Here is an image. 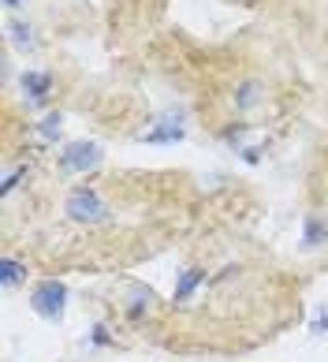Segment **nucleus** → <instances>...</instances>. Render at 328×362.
<instances>
[{
	"label": "nucleus",
	"mask_w": 328,
	"mask_h": 362,
	"mask_svg": "<svg viewBox=\"0 0 328 362\" xmlns=\"http://www.w3.org/2000/svg\"><path fill=\"white\" fill-rule=\"evenodd\" d=\"M64 213H67V217H71L75 224H105V221H108L105 198L93 191L90 183H78V187H71V191H67Z\"/></svg>",
	"instance_id": "obj_1"
},
{
	"label": "nucleus",
	"mask_w": 328,
	"mask_h": 362,
	"mask_svg": "<svg viewBox=\"0 0 328 362\" xmlns=\"http://www.w3.org/2000/svg\"><path fill=\"white\" fill-rule=\"evenodd\" d=\"M30 310L37 317L60 325L64 321V310H67V284L64 280H41V284L30 291Z\"/></svg>",
	"instance_id": "obj_2"
},
{
	"label": "nucleus",
	"mask_w": 328,
	"mask_h": 362,
	"mask_svg": "<svg viewBox=\"0 0 328 362\" xmlns=\"http://www.w3.org/2000/svg\"><path fill=\"white\" fill-rule=\"evenodd\" d=\"M105 165V150L98 142H86V139H78V142H67L64 150H60V168L64 172H71V176H86V172H98Z\"/></svg>",
	"instance_id": "obj_3"
},
{
	"label": "nucleus",
	"mask_w": 328,
	"mask_h": 362,
	"mask_svg": "<svg viewBox=\"0 0 328 362\" xmlns=\"http://www.w3.org/2000/svg\"><path fill=\"white\" fill-rule=\"evenodd\" d=\"M183 135H187V127H183V112H164L153 127H146L142 131V142H149V146H172V142H183Z\"/></svg>",
	"instance_id": "obj_4"
},
{
	"label": "nucleus",
	"mask_w": 328,
	"mask_h": 362,
	"mask_svg": "<svg viewBox=\"0 0 328 362\" xmlns=\"http://www.w3.org/2000/svg\"><path fill=\"white\" fill-rule=\"evenodd\" d=\"M19 86H23V98L30 101L34 109H45V105H49V98H52V71L30 68V71H23Z\"/></svg>",
	"instance_id": "obj_5"
},
{
	"label": "nucleus",
	"mask_w": 328,
	"mask_h": 362,
	"mask_svg": "<svg viewBox=\"0 0 328 362\" xmlns=\"http://www.w3.org/2000/svg\"><path fill=\"white\" fill-rule=\"evenodd\" d=\"M201 284H205V269H201V265H190V269H183L180 280H175V288H172V306H187Z\"/></svg>",
	"instance_id": "obj_6"
},
{
	"label": "nucleus",
	"mask_w": 328,
	"mask_h": 362,
	"mask_svg": "<svg viewBox=\"0 0 328 362\" xmlns=\"http://www.w3.org/2000/svg\"><path fill=\"white\" fill-rule=\"evenodd\" d=\"M328 243V221L317 217V213H306L303 221V247L306 250H321Z\"/></svg>",
	"instance_id": "obj_7"
},
{
	"label": "nucleus",
	"mask_w": 328,
	"mask_h": 362,
	"mask_svg": "<svg viewBox=\"0 0 328 362\" xmlns=\"http://www.w3.org/2000/svg\"><path fill=\"white\" fill-rule=\"evenodd\" d=\"M262 98H265V86L257 83V78H242V83L235 86V109L239 112H250Z\"/></svg>",
	"instance_id": "obj_8"
},
{
	"label": "nucleus",
	"mask_w": 328,
	"mask_h": 362,
	"mask_svg": "<svg viewBox=\"0 0 328 362\" xmlns=\"http://www.w3.org/2000/svg\"><path fill=\"white\" fill-rule=\"evenodd\" d=\"M26 262H19V258H11V254H4V262H0V284H4V291H11V288H19L23 280H26Z\"/></svg>",
	"instance_id": "obj_9"
},
{
	"label": "nucleus",
	"mask_w": 328,
	"mask_h": 362,
	"mask_svg": "<svg viewBox=\"0 0 328 362\" xmlns=\"http://www.w3.org/2000/svg\"><path fill=\"white\" fill-rule=\"evenodd\" d=\"M4 30L11 37V45H19V49H37V37H34V26L30 23H23V19H8L4 23Z\"/></svg>",
	"instance_id": "obj_10"
},
{
	"label": "nucleus",
	"mask_w": 328,
	"mask_h": 362,
	"mask_svg": "<svg viewBox=\"0 0 328 362\" xmlns=\"http://www.w3.org/2000/svg\"><path fill=\"white\" fill-rule=\"evenodd\" d=\"M60 127H64V116H60V112H49V116L37 119L34 131H37L41 142H57V139H60Z\"/></svg>",
	"instance_id": "obj_11"
},
{
	"label": "nucleus",
	"mask_w": 328,
	"mask_h": 362,
	"mask_svg": "<svg viewBox=\"0 0 328 362\" xmlns=\"http://www.w3.org/2000/svg\"><path fill=\"white\" fill-rule=\"evenodd\" d=\"M149 310H153V295H149V291H139V295L131 299V306H127V317L134 321V325H139V321H142Z\"/></svg>",
	"instance_id": "obj_12"
},
{
	"label": "nucleus",
	"mask_w": 328,
	"mask_h": 362,
	"mask_svg": "<svg viewBox=\"0 0 328 362\" xmlns=\"http://www.w3.org/2000/svg\"><path fill=\"white\" fill-rule=\"evenodd\" d=\"M30 176V165H16V168H8V176H4V183H0V198H8L16 187Z\"/></svg>",
	"instance_id": "obj_13"
},
{
	"label": "nucleus",
	"mask_w": 328,
	"mask_h": 362,
	"mask_svg": "<svg viewBox=\"0 0 328 362\" xmlns=\"http://www.w3.org/2000/svg\"><path fill=\"white\" fill-rule=\"evenodd\" d=\"M90 344H93V347H108V344H112V337H108V325H105V321H98V325H93Z\"/></svg>",
	"instance_id": "obj_14"
},
{
	"label": "nucleus",
	"mask_w": 328,
	"mask_h": 362,
	"mask_svg": "<svg viewBox=\"0 0 328 362\" xmlns=\"http://www.w3.org/2000/svg\"><path fill=\"white\" fill-rule=\"evenodd\" d=\"M310 332H313V337H324V332H328V310H317V314H313Z\"/></svg>",
	"instance_id": "obj_15"
},
{
	"label": "nucleus",
	"mask_w": 328,
	"mask_h": 362,
	"mask_svg": "<svg viewBox=\"0 0 328 362\" xmlns=\"http://www.w3.org/2000/svg\"><path fill=\"white\" fill-rule=\"evenodd\" d=\"M0 4H4L8 11H16V8H23V4H26V0H0Z\"/></svg>",
	"instance_id": "obj_16"
}]
</instances>
